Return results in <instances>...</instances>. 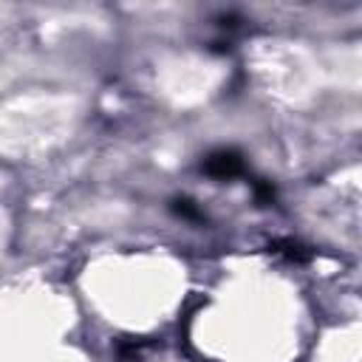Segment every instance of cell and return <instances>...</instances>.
Instances as JSON below:
<instances>
[{"label":"cell","instance_id":"obj_1","mask_svg":"<svg viewBox=\"0 0 362 362\" xmlns=\"http://www.w3.org/2000/svg\"><path fill=\"white\" fill-rule=\"evenodd\" d=\"M204 173L212 178H235L243 173V156L238 150H215L206 156Z\"/></svg>","mask_w":362,"mask_h":362},{"label":"cell","instance_id":"obj_2","mask_svg":"<svg viewBox=\"0 0 362 362\" xmlns=\"http://www.w3.org/2000/svg\"><path fill=\"white\" fill-rule=\"evenodd\" d=\"M269 249H272L274 255H283L286 260H294V263L308 260V249H305L303 243H297V240H274Z\"/></svg>","mask_w":362,"mask_h":362},{"label":"cell","instance_id":"obj_3","mask_svg":"<svg viewBox=\"0 0 362 362\" xmlns=\"http://www.w3.org/2000/svg\"><path fill=\"white\" fill-rule=\"evenodd\" d=\"M173 212L178 218H184V221H204V212L192 198H175L173 201Z\"/></svg>","mask_w":362,"mask_h":362},{"label":"cell","instance_id":"obj_4","mask_svg":"<svg viewBox=\"0 0 362 362\" xmlns=\"http://www.w3.org/2000/svg\"><path fill=\"white\" fill-rule=\"evenodd\" d=\"M255 198H257L260 204H272V201H274V187L266 184V181H257V184H255Z\"/></svg>","mask_w":362,"mask_h":362}]
</instances>
